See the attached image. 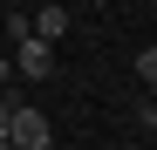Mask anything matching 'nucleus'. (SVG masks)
I'll return each mask as SVG.
<instances>
[{"label": "nucleus", "instance_id": "nucleus-7", "mask_svg": "<svg viewBox=\"0 0 157 150\" xmlns=\"http://www.w3.org/2000/svg\"><path fill=\"white\" fill-rule=\"evenodd\" d=\"M14 82V55H0V89H7Z\"/></svg>", "mask_w": 157, "mask_h": 150}, {"label": "nucleus", "instance_id": "nucleus-3", "mask_svg": "<svg viewBox=\"0 0 157 150\" xmlns=\"http://www.w3.org/2000/svg\"><path fill=\"white\" fill-rule=\"evenodd\" d=\"M75 28V14H68V0H48L41 14H28V34H41V41H62Z\"/></svg>", "mask_w": 157, "mask_h": 150}, {"label": "nucleus", "instance_id": "nucleus-4", "mask_svg": "<svg viewBox=\"0 0 157 150\" xmlns=\"http://www.w3.org/2000/svg\"><path fill=\"white\" fill-rule=\"evenodd\" d=\"M130 123H137V130H157V89H144L137 103H130Z\"/></svg>", "mask_w": 157, "mask_h": 150}, {"label": "nucleus", "instance_id": "nucleus-9", "mask_svg": "<svg viewBox=\"0 0 157 150\" xmlns=\"http://www.w3.org/2000/svg\"><path fill=\"white\" fill-rule=\"evenodd\" d=\"M0 7H7V0H0Z\"/></svg>", "mask_w": 157, "mask_h": 150}, {"label": "nucleus", "instance_id": "nucleus-6", "mask_svg": "<svg viewBox=\"0 0 157 150\" xmlns=\"http://www.w3.org/2000/svg\"><path fill=\"white\" fill-rule=\"evenodd\" d=\"M7 123H14V82L0 89V150H7Z\"/></svg>", "mask_w": 157, "mask_h": 150}, {"label": "nucleus", "instance_id": "nucleus-8", "mask_svg": "<svg viewBox=\"0 0 157 150\" xmlns=\"http://www.w3.org/2000/svg\"><path fill=\"white\" fill-rule=\"evenodd\" d=\"M96 7H116V0H96Z\"/></svg>", "mask_w": 157, "mask_h": 150}, {"label": "nucleus", "instance_id": "nucleus-5", "mask_svg": "<svg viewBox=\"0 0 157 150\" xmlns=\"http://www.w3.org/2000/svg\"><path fill=\"white\" fill-rule=\"evenodd\" d=\"M130 75H137L144 89H157V41H150V48H137V62H130Z\"/></svg>", "mask_w": 157, "mask_h": 150}, {"label": "nucleus", "instance_id": "nucleus-2", "mask_svg": "<svg viewBox=\"0 0 157 150\" xmlns=\"http://www.w3.org/2000/svg\"><path fill=\"white\" fill-rule=\"evenodd\" d=\"M7 143H14V150H48V143H55V130H48V116H41V109L14 103V123H7Z\"/></svg>", "mask_w": 157, "mask_h": 150}, {"label": "nucleus", "instance_id": "nucleus-1", "mask_svg": "<svg viewBox=\"0 0 157 150\" xmlns=\"http://www.w3.org/2000/svg\"><path fill=\"white\" fill-rule=\"evenodd\" d=\"M14 68L28 75V82H48V75H55V41H41V34H14Z\"/></svg>", "mask_w": 157, "mask_h": 150}]
</instances>
